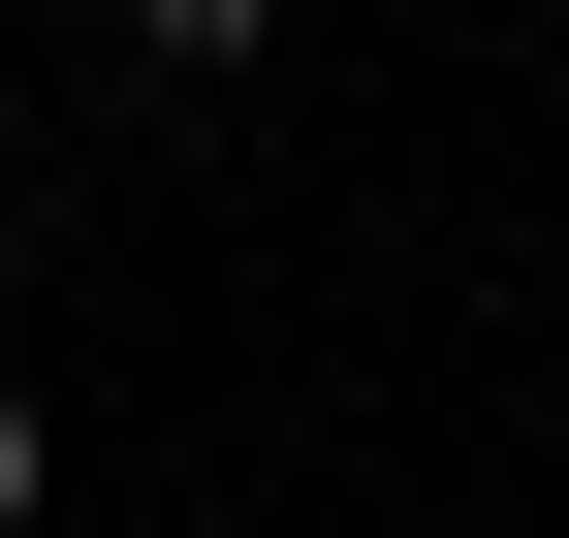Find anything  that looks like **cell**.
I'll list each match as a JSON object with an SVG mask.
<instances>
[{"instance_id":"cell-1","label":"cell","mask_w":569,"mask_h":538,"mask_svg":"<svg viewBox=\"0 0 569 538\" xmlns=\"http://www.w3.org/2000/svg\"><path fill=\"white\" fill-rule=\"evenodd\" d=\"M127 63H159V96H222V63H284V0H96Z\"/></svg>"},{"instance_id":"cell-2","label":"cell","mask_w":569,"mask_h":538,"mask_svg":"<svg viewBox=\"0 0 569 538\" xmlns=\"http://www.w3.org/2000/svg\"><path fill=\"white\" fill-rule=\"evenodd\" d=\"M0 538H32V380H0Z\"/></svg>"}]
</instances>
